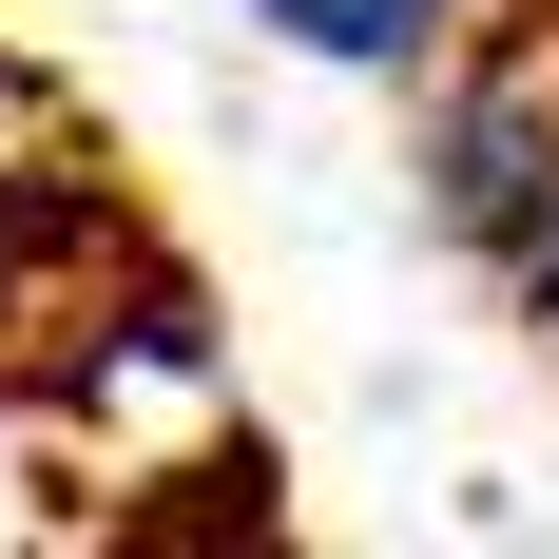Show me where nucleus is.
<instances>
[{
  "mask_svg": "<svg viewBox=\"0 0 559 559\" xmlns=\"http://www.w3.org/2000/svg\"><path fill=\"white\" fill-rule=\"evenodd\" d=\"M405 213L463 271H502L521 231L559 213V20H483L463 58L405 78Z\"/></svg>",
  "mask_w": 559,
  "mask_h": 559,
  "instance_id": "obj_1",
  "label": "nucleus"
},
{
  "mask_svg": "<svg viewBox=\"0 0 559 559\" xmlns=\"http://www.w3.org/2000/svg\"><path fill=\"white\" fill-rule=\"evenodd\" d=\"M271 58H309V78H367V97H405L425 58L483 39V0H231Z\"/></svg>",
  "mask_w": 559,
  "mask_h": 559,
  "instance_id": "obj_2",
  "label": "nucleus"
},
{
  "mask_svg": "<svg viewBox=\"0 0 559 559\" xmlns=\"http://www.w3.org/2000/svg\"><path fill=\"white\" fill-rule=\"evenodd\" d=\"M483 289H502V329L540 347V386H559V213L521 231V251H502V271H483Z\"/></svg>",
  "mask_w": 559,
  "mask_h": 559,
  "instance_id": "obj_3",
  "label": "nucleus"
},
{
  "mask_svg": "<svg viewBox=\"0 0 559 559\" xmlns=\"http://www.w3.org/2000/svg\"><path fill=\"white\" fill-rule=\"evenodd\" d=\"M483 20H559V0H483Z\"/></svg>",
  "mask_w": 559,
  "mask_h": 559,
  "instance_id": "obj_4",
  "label": "nucleus"
}]
</instances>
